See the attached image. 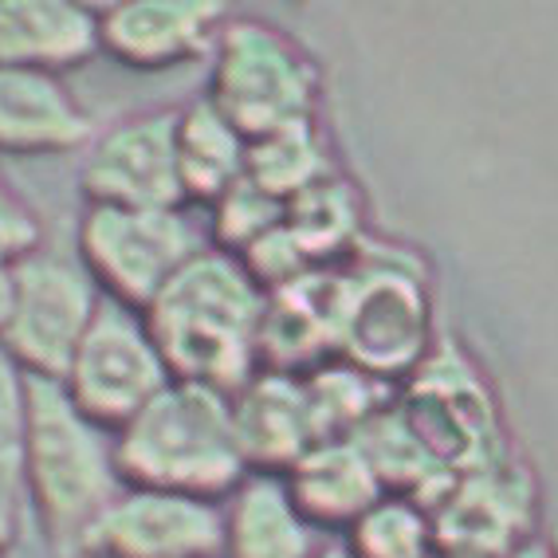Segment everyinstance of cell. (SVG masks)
<instances>
[{"instance_id":"obj_4","label":"cell","mask_w":558,"mask_h":558,"mask_svg":"<svg viewBox=\"0 0 558 558\" xmlns=\"http://www.w3.org/2000/svg\"><path fill=\"white\" fill-rule=\"evenodd\" d=\"M213 107L248 142L311 122L315 68L283 32L232 21L213 40Z\"/></svg>"},{"instance_id":"obj_21","label":"cell","mask_w":558,"mask_h":558,"mask_svg":"<svg viewBox=\"0 0 558 558\" xmlns=\"http://www.w3.org/2000/svg\"><path fill=\"white\" fill-rule=\"evenodd\" d=\"M28 484H24L21 452L0 449V555L21 538L24 519H28Z\"/></svg>"},{"instance_id":"obj_6","label":"cell","mask_w":558,"mask_h":558,"mask_svg":"<svg viewBox=\"0 0 558 558\" xmlns=\"http://www.w3.org/2000/svg\"><path fill=\"white\" fill-rule=\"evenodd\" d=\"M205 240L181 209H114L87 205L75 229V256L107 300L146 311Z\"/></svg>"},{"instance_id":"obj_19","label":"cell","mask_w":558,"mask_h":558,"mask_svg":"<svg viewBox=\"0 0 558 558\" xmlns=\"http://www.w3.org/2000/svg\"><path fill=\"white\" fill-rule=\"evenodd\" d=\"M283 229L291 232V240L300 244V252L307 259L335 252L354 232V201H350V190L335 185L330 178L303 190L300 197H291L283 205Z\"/></svg>"},{"instance_id":"obj_22","label":"cell","mask_w":558,"mask_h":558,"mask_svg":"<svg viewBox=\"0 0 558 558\" xmlns=\"http://www.w3.org/2000/svg\"><path fill=\"white\" fill-rule=\"evenodd\" d=\"M28 409V374L0 347V449H16Z\"/></svg>"},{"instance_id":"obj_24","label":"cell","mask_w":558,"mask_h":558,"mask_svg":"<svg viewBox=\"0 0 558 558\" xmlns=\"http://www.w3.org/2000/svg\"><path fill=\"white\" fill-rule=\"evenodd\" d=\"M16 259L4 244H0V327L9 319V303H12V271H16Z\"/></svg>"},{"instance_id":"obj_5","label":"cell","mask_w":558,"mask_h":558,"mask_svg":"<svg viewBox=\"0 0 558 558\" xmlns=\"http://www.w3.org/2000/svg\"><path fill=\"white\" fill-rule=\"evenodd\" d=\"M102 300L107 295L80 264V256H63L40 244L16 259L0 347L21 362L28 378L63 381Z\"/></svg>"},{"instance_id":"obj_11","label":"cell","mask_w":558,"mask_h":558,"mask_svg":"<svg viewBox=\"0 0 558 558\" xmlns=\"http://www.w3.org/2000/svg\"><path fill=\"white\" fill-rule=\"evenodd\" d=\"M225 12L217 4H114L99 12L102 51L134 71H166L213 48Z\"/></svg>"},{"instance_id":"obj_9","label":"cell","mask_w":558,"mask_h":558,"mask_svg":"<svg viewBox=\"0 0 558 558\" xmlns=\"http://www.w3.org/2000/svg\"><path fill=\"white\" fill-rule=\"evenodd\" d=\"M170 110L130 114L90 138V154L80 170V190L87 205L114 209H181L178 142Z\"/></svg>"},{"instance_id":"obj_12","label":"cell","mask_w":558,"mask_h":558,"mask_svg":"<svg viewBox=\"0 0 558 558\" xmlns=\"http://www.w3.org/2000/svg\"><path fill=\"white\" fill-rule=\"evenodd\" d=\"M90 138L95 122L63 75L0 68V154H68Z\"/></svg>"},{"instance_id":"obj_26","label":"cell","mask_w":558,"mask_h":558,"mask_svg":"<svg viewBox=\"0 0 558 558\" xmlns=\"http://www.w3.org/2000/svg\"><path fill=\"white\" fill-rule=\"evenodd\" d=\"M68 558H90V555H75V550H71V555Z\"/></svg>"},{"instance_id":"obj_15","label":"cell","mask_w":558,"mask_h":558,"mask_svg":"<svg viewBox=\"0 0 558 558\" xmlns=\"http://www.w3.org/2000/svg\"><path fill=\"white\" fill-rule=\"evenodd\" d=\"M232 417H236V437L248 469L295 464L323 440L307 386L288 374H259V378L252 374V381L232 393Z\"/></svg>"},{"instance_id":"obj_10","label":"cell","mask_w":558,"mask_h":558,"mask_svg":"<svg viewBox=\"0 0 558 558\" xmlns=\"http://www.w3.org/2000/svg\"><path fill=\"white\" fill-rule=\"evenodd\" d=\"M339 347L378 381L413 366L425 347V300L417 283L393 268L342 279Z\"/></svg>"},{"instance_id":"obj_20","label":"cell","mask_w":558,"mask_h":558,"mask_svg":"<svg viewBox=\"0 0 558 558\" xmlns=\"http://www.w3.org/2000/svg\"><path fill=\"white\" fill-rule=\"evenodd\" d=\"M350 550L359 558H425V550H429L425 515L405 499H378L354 523Z\"/></svg>"},{"instance_id":"obj_13","label":"cell","mask_w":558,"mask_h":558,"mask_svg":"<svg viewBox=\"0 0 558 558\" xmlns=\"http://www.w3.org/2000/svg\"><path fill=\"white\" fill-rule=\"evenodd\" d=\"M99 40V12L60 0H4L0 4V68L63 71L87 63Z\"/></svg>"},{"instance_id":"obj_18","label":"cell","mask_w":558,"mask_h":558,"mask_svg":"<svg viewBox=\"0 0 558 558\" xmlns=\"http://www.w3.org/2000/svg\"><path fill=\"white\" fill-rule=\"evenodd\" d=\"M244 178L268 197L288 205L303 190L327 181V154H323L319 134L311 130V122H300V126L276 130L268 138L248 142V170H244Z\"/></svg>"},{"instance_id":"obj_14","label":"cell","mask_w":558,"mask_h":558,"mask_svg":"<svg viewBox=\"0 0 558 558\" xmlns=\"http://www.w3.org/2000/svg\"><path fill=\"white\" fill-rule=\"evenodd\" d=\"M225 558H311L319 550L315 523L300 511L288 480L276 472H248L220 511Z\"/></svg>"},{"instance_id":"obj_8","label":"cell","mask_w":558,"mask_h":558,"mask_svg":"<svg viewBox=\"0 0 558 558\" xmlns=\"http://www.w3.org/2000/svg\"><path fill=\"white\" fill-rule=\"evenodd\" d=\"M220 538L213 499L126 484L71 550L90 558H220Z\"/></svg>"},{"instance_id":"obj_7","label":"cell","mask_w":558,"mask_h":558,"mask_svg":"<svg viewBox=\"0 0 558 558\" xmlns=\"http://www.w3.org/2000/svg\"><path fill=\"white\" fill-rule=\"evenodd\" d=\"M170 381L173 374L146 327V315L114 300H102L63 374L68 398L110 433L138 417Z\"/></svg>"},{"instance_id":"obj_1","label":"cell","mask_w":558,"mask_h":558,"mask_svg":"<svg viewBox=\"0 0 558 558\" xmlns=\"http://www.w3.org/2000/svg\"><path fill=\"white\" fill-rule=\"evenodd\" d=\"M268 291L236 252H201L154 295L146 315L173 378L236 393L259 359Z\"/></svg>"},{"instance_id":"obj_23","label":"cell","mask_w":558,"mask_h":558,"mask_svg":"<svg viewBox=\"0 0 558 558\" xmlns=\"http://www.w3.org/2000/svg\"><path fill=\"white\" fill-rule=\"evenodd\" d=\"M0 244L12 256H28L32 248H40V220H36V213L21 197H12L4 185H0Z\"/></svg>"},{"instance_id":"obj_3","label":"cell","mask_w":558,"mask_h":558,"mask_svg":"<svg viewBox=\"0 0 558 558\" xmlns=\"http://www.w3.org/2000/svg\"><path fill=\"white\" fill-rule=\"evenodd\" d=\"M16 452L32 508L51 535L68 543V550L126 488L114 457V433L90 421L68 398L63 381L28 378V409Z\"/></svg>"},{"instance_id":"obj_25","label":"cell","mask_w":558,"mask_h":558,"mask_svg":"<svg viewBox=\"0 0 558 558\" xmlns=\"http://www.w3.org/2000/svg\"><path fill=\"white\" fill-rule=\"evenodd\" d=\"M311 558H359V555H354L347 543H327V547H319Z\"/></svg>"},{"instance_id":"obj_2","label":"cell","mask_w":558,"mask_h":558,"mask_svg":"<svg viewBox=\"0 0 558 558\" xmlns=\"http://www.w3.org/2000/svg\"><path fill=\"white\" fill-rule=\"evenodd\" d=\"M119 472L134 488L213 499L248 476L232 393L173 378L138 417L114 433Z\"/></svg>"},{"instance_id":"obj_16","label":"cell","mask_w":558,"mask_h":558,"mask_svg":"<svg viewBox=\"0 0 558 558\" xmlns=\"http://www.w3.org/2000/svg\"><path fill=\"white\" fill-rule=\"evenodd\" d=\"M291 496L311 523H359L381 499V480L354 437L319 440L291 464Z\"/></svg>"},{"instance_id":"obj_17","label":"cell","mask_w":558,"mask_h":558,"mask_svg":"<svg viewBox=\"0 0 558 558\" xmlns=\"http://www.w3.org/2000/svg\"><path fill=\"white\" fill-rule=\"evenodd\" d=\"M173 142L185 201H220L248 170V138L213 107V99L181 110L173 119Z\"/></svg>"}]
</instances>
